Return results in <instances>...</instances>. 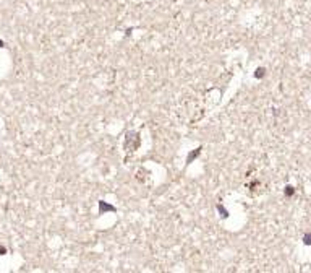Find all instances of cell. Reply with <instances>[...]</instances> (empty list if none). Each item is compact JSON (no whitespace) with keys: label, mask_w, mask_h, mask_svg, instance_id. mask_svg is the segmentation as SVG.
<instances>
[{"label":"cell","mask_w":311,"mask_h":273,"mask_svg":"<svg viewBox=\"0 0 311 273\" xmlns=\"http://www.w3.org/2000/svg\"><path fill=\"white\" fill-rule=\"evenodd\" d=\"M303 242L306 244V246H310L311 244V234H305V238H303Z\"/></svg>","instance_id":"1"},{"label":"cell","mask_w":311,"mask_h":273,"mask_svg":"<svg viewBox=\"0 0 311 273\" xmlns=\"http://www.w3.org/2000/svg\"><path fill=\"white\" fill-rule=\"evenodd\" d=\"M292 193H293V187L288 185V187H287V195H292Z\"/></svg>","instance_id":"2"},{"label":"cell","mask_w":311,"mask_h":273,"mask_svg":"<svg viewBox=\"0 0 311 273\" xmlns=\"http://www.w3.org/2000/svg\"><path fill=\"white\" fill-rule=\"evenodd\" d=\"M3 252H5V249H3V247H0V255H3Z\"/></svg>","instance_id":"3"}]
</instances>
